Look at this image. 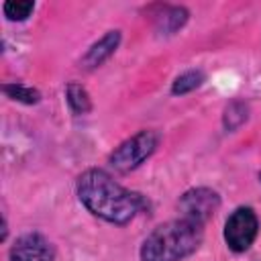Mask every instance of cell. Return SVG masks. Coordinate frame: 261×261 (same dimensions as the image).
<instances>
[{
  "label": "cell",
  "mask_w": 261,
  "mask_h": 261,
  "mask_svg": "<svg viewBox=\"0 0 261 261\" xmlns=\"http://www.w3.org/2000/svg\"><path fill=\"white\" fill-rule=\"evenodd\" d=\"M122 43V31L120 29H110L106 31L100 39H96L88 49L86 53L80 57V67L86 69V71H94L98 69L100 65H104L120 47Z\"/></svg>",
  "instance_id": "ba28073f"
},
{
  "label": "cell",
  "mask_w": 261,
  "mask_h": 261,
  "mask_svg": "<svg viewBox=\"0 0 261 261\" xmlns=\"http://www.w3.org/2000/svg\"><path fill=\"white\" fill-rule=\"evenodd\" d=\"M75 196L92 216L114 226L130 224L149 206L143 194L124 188L102 167H88L77 175Z\"/></svg>",
  "instance_id": "6da1fadb"
},
{
  "label": "cell",
  "mask_w": 261,
  "mask_h": 261,
  "mask_svg": "<svg viewBox=\"0 0 261 261\" xmlns=\"http://www.w3.org/2000/svg\"><path fill=\"white\" fill-rule=\"evenodd\" d=\"M204 243V224L190 218H173L157 224L139 247L141 261H186Z\"/></svg>",
  "instance_id": "7a4b0ae2"
},
{
  "label": "cell",
  "mask_w": 261,
  "mask_h": 261,
  "mask_svg": "<svg viewBox=\"0 0 261 261\" xmlns=\"http://www.w3.org/2000/svg\"><path fill=\"white\" fill-rule=\"evenodd\" d=\"M220 204H222V198L214 188L198 186V188L186 190L179 196L177 210H179V216L206 226L208 220H212L214 214L220 210Z\"/></svg>",
  "instance_id": "5b68a950"
},
{
  "label": "cell",
  "mask_w": 261,
  "mask_h": 261,
  "mask_svg": "<svg viewBox=\"0 0 261 261\" xmlns=\"http://www.w3.org/2000/svg\"><path fill=\"white\" fill-rule=\"evenodd\" d=\"M8 261H55V249L45 234L37 230L24 232L12 243Z\"/></svg>",
  "instance_id": "8992f818"
},
{
  "label": "cell",
  "mask_w": 261,
  "mask_h": 261,
  "mask_svg": "<svg viewBox=\"0 0 261 261\" xmlns=\"http://www.w3.org/2000/svg\"><path fill=\"white\" fill-rule=\"evenodd\" d=\"M145 14L151 16L153 29L161 37L179 33L190 20V10L181 4H151L145 8Z\"/></svg>",
  "instance_id": "52a82bcc"
},
{
  "label": "cell",
  "mask_w": 261,
  "mask_h": 261,
  "mask_svg": "<svg viewBox=\"0 0 261 261\" xmlns=\"http://www.w3.org/2000/svg\"><path fill=\"white\" fill-rule=\"evenodd\" d=\"M63 94H65V102H67L69 110L75 116H86V114H90L94 110L92 96H90V92L86 90L84 84H80V82H67Z\"/></svg>",
  "instance_id": "9c48e42d"
},
{
  "label": "cell",
  "mask_w": 261,
  "mask_h": 261,
  "mask_svg": "<svg viewBox=\"0 0 261 261\" xmlns=\"http://www.w3.org/2000/svg\"><path fill=\"white\" fill-rule=\"evenodd\" d=\"M249 104L241 98H232L224 104V110H222V128L226 133H237L247 120H249Z\"/></svg>",
  "instance_id": "30bf717a"
},
{
  "label": "cell",
  "mask_w": 261,
  "mask_h": 261,
  "mask_svg": "<svg viewBox=\"0 0 261 261\" xmlns=\"http://www.w3.org/2000/svg\"><path fill=\"white\" fill-rule=\"evenodd\" d=\"M2 92L12 102H18V104H24V106H35L43 98L37 88L29 86V84H22V82H4Z\"/></svg>",
  "instance_id": "7c38bea8"
},
{
  "label": "cell",
  "mask_w": 261,
  "mask_h": 261,
  "mask_svg": "<svg viewBox=\"0 0 261 261\" xmlns=\"http://www.w3.org/2000/svg\"><path fill=\"white\" fill-rule=\"evenodd\" d=\"M259 184H261V173H259Z\"/></svg>",
  "instance_id": "5bb4252c"
},
{
  "label": "cell",
  "mask_w": 261,
  "mask_h": 261,
  "mask_svg": "<svg viewBox=\"0 0 261 261\" xmlns=\"http://www.w3.org/2000/svg\"><path fill=\"white\" fill-rule=\"evenodd\" d=\"M259 237V216L253 206H237L224 220L222 239L228 251L247 253Z\"/></svg>",
  "instance_id": "277c9868"
},
{
  "label": "cell",
  "mask_w": 261,
  "mask_h": 261,
  "mask_svg": "<svg viewBox=\"0 0 261 261\" xmlns=\"http://www.w3.org/2000/svg\"><path fill=\"white\" fill-rule=\"evenodd\" d=\"M161 143V135L155 128H141L135 135L120 141L108 155V165L116 173H130L153 157Z\"/></svg>",
  "instance_id": "3957f363"
},
{
  "label": "cell",
  "mask_w": 261,
  "mask_h": 261,
  "mask_svg": "<svg viewBox=\"0 0 261 261\" xmlns=\"http://www.w3.org/2000/svg\"><path fill=\"white\" fill-rule=\"evenodd\" d=\"M35 6L33 0H6L2 4V14L10 22H24L35 12Z\"/></svg>",
  "instance_id": "4fadbf2b"
},
{
  "label": "cell",
  "mask_w": 261,
  "mask_h": 261,
  "mask_svg": "<svg viewBox=\"0 0 261 261\" xmlns=\"http://www.w3.org/2000/svg\"><path fill=\"white\" fill-rule=\"evenodd\" d=\"M204 82H206V71L204 69H200V67L186 69V71H181L179 75L173 77L169 92H171V96H186V94H192L198 88H202Z\"/></svg>",
  "instance_id": "8fae6325"
}]
</instances>
